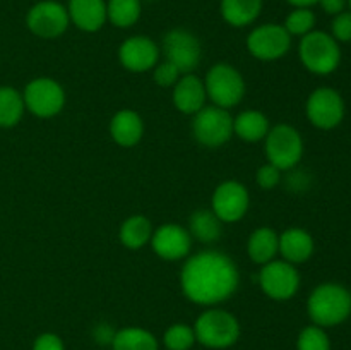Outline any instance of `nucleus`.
Here are the masks:
<instances>
[{
    "mask_svg": "<svg viewBox=\"0 0 351 350\" xmlns=\"http://www.w3.org/2000/svg\"><path fill=\"white\" fill-rule=\"evenodd\" d=\"M195 340L209 349H226L239 340L240 325L233 314L223 309L202 312L194 326Z\"/></svg>",
    "mask_w": 351,
    "mask_h": 350,
    "instance_id": "6",
    "label": "nucleus"
},
{
    "mask_svg": "<svg viewBox=\"0 0 351 350\" xmlns=\"http://www.w3.org/2000/svg\"><path fill=\"white\" fill-rule=\"evenodd\" d=\"M314 247L311 233L298 226H291L280 235V254L291 264H302L311 259Z\"/></svg>",
    "mask_w": 351,
    "mask_h": 350,
    "instance_id": "19",
    "label": "nucleus"
},
{
    "mask_svg": "<svg viewBox=\"0 0 351 350\" xmlns=\"http://www.w3.org/2000/svg\"><path fill=\"white\" fill-rule=\"evenodd\" d=\"M298 350H331L329 336L321 326H307L298 335Z\"/></svg>",
    "mask_w": 351,
    "mask_h": 350,
    "instance_id": "31",
    "label": "nucleus"
},
{
    "mask_svg": "<svg viewBox=\"0 0 351 350\" xmlns=\"http://www.w3.org/2000/svg\"><path fill=\"white\" fill-rule=\"evenodd\" d=\"M291 48V34L283 24L269 23L254 27L247 36V50L259 60H278Z\"/></svg>",
    "mask_w": 351,
    "mask_h": 350,
    "instance_id": "13",
    "label": "nucleus"
},
{
    "mask_svg": "<svg viewBox=\"0 0 351 350\" xmlns=\"http://www.w3.org/2000/svg\"><path fill=\"white\" fill-rule=\"evenodd\" d=\"M187 230L192 239H197L202 244H213L221 237L223 222L213 213V209H197L189 218Z\"/></svg>",
    "mask_w": 351,
    "mask_h": 350,
    "instance_id": "24",
    "label": "nucleus"
},
{
    "mask_svg": "<svg viewBox=\"0 0 351 350\" xmlns=\"http://www.w3.org/2000/svg\"><path fill=\"white\" fill-rule=\"evenodd\" d=\"M346 3H348V5H350V10H351V0H346Z\"/></svg>",
    "mask_w": 351,
    "mask_h": 350,
    "instance_id": "39",
    "label": "nucleus"
},
{
    "mask_svg": "<svg viewBox=\"0 0 351 350\" xmlns=\"http://www.w3.org/2000/svg\"><path fill=\"white\" fill-rule=\"evenodd\" d=\"M331 36L338 43H348L351 41V10L335 16L331 24Z\"/></svg>",
    "mask_w": 351,
    "mask_h": 350,
    "instance_id": "33",
    "label": "nucleus"
},
{
    "mask_svg": "<svg viewBox=\"0 0 351 350\" xmlns=\"http://www.w3.org/2000/svg\"><path fill=\"white\" fill-rule=\"evenodd\" d=\"M153 250L165 261H178L189 256L192 249V237L185 226L177 223H165L153 230L151 235Z\"/></svg>",
    "mask_w": 351,
    "mask_h": 350,
    "instance_id": "15",
    "label": "nucleus"
},
{
    "mask_svg": "<svg viewBox=\"0 0 351 350\" xmlns=\"http://www.w3.org/2000/svg\"><path fill=\"white\" fill-rule=\"evenodd\" d=\"M195 141L206 148H221L233 136V117L219 106H202L192 120Z\"/></svg>",
    "mask_w": 351,
    "mask_h": 350,
    "instance_id": "7",
    "label": "nucleus"
},
{
    "mask_svg": "<svg viewBox=\"0 0 351 350\" xmlns=\"http://www.w3.org/2000/svg\"><path fill=\"white\" fill-rule=\"evenodd\" d=\"M345 100L335 88L322 86L311 93L305 105V113L311 124L317 129L331 130L345 119Z\"/></svg>",
    "mask_w": 351,
    "mask_h": 350,
    "instance_id": "9",
    "label": "nucleus"
},
{
    "mask_svg": "<svg viewBox=\"0 0 351 350\" xmlns=\"http://www.w3.org/2000/svg\"><path fill=\"white\" fill-rule=\"evenodd\" d=\"M267 163L283 170H291L304 156V139L293 126L278 124L264 137Z\"/></svg>",
    "mask_w": 351,
    "mask_h": 350,
    "instance_id": "5",
    "label": "nucleus"
},
{
    "mask_svg": "<svg viewBox=\"0 0 351 350\" xmlns=\"http://www.w3.org/2000/svg\"><path fill=\"white\" fill-rule=\"evenodd\" d=\"M117 331H112L108 325H101L95 329V338L98 340L99 343H112L113 336H115Z\"/></svg>",
    "mask_w": 351,
    "mask_h": 350,
    "instance_id": "37",
    "label": "nucleus"
},
{
    "mask_svg": "<svg viewBox=\"0 0 351 350\" xmlns=\"http://www.w3.org/2000/svg\"><path fill=\"white\" fill-rule=\"evenodd\" d=\"M154 82H156L158 86H161V88H170V86H175L177 84L178 79L182 78V72L178 71L177 67H175L173 64H170L168 60L165 62H158L156 67H154Z\"/></svg>",
    "mask_w": 351,
    "mask_h": 350,
    "instance_id": "32",
    "label": "nucleus"
},
{
    "mask_svg": "<svg viewBox=\"0 0 351 350\" xmlns=\"http://www.w3.org/2000/svg\"><path fill=\"white\" fill-rule=\"evenodd\" d=\"M269 120L263 112L257 110H245L233 119V134L247 143L263 141L269 132Z\"/></svg>",
    "mask_w": 351,
    "mask_h": 350,
    "instance_id": "23",
    "label": "nucleus"
},
{
    "mask_svg": "<svg viewBox=\"0 0 351 350\" xmlns=\"http://www.w3.org/2000/svg\"><path fill=\"white\" fill-rule=\"evenodd\" d=\"M259 285L273 301H288L300 288V273L295 264L285 259H273L263 264L259 271Z\"/></svg>",
    "mask_w": 351,
    "mask_h": 350,
    "instance_id": "12",
    "label": "nucleus"
},
{
    "mask_svg": "<svg viewBox=\"0 0 351 350\" xmlns=\"http://www.w3.org/2000/svg\"><path fill=\"white\" fill-rule=\"evenodd\" d=\"M204 81L195 74H182L177 84L173 86V103L178 112L185 115H195L202 106H206Z\"/></svg>",
    "mask_w": 351,
    "mask_h": 350,
    "instance_id": "18",
    "label": "nucleus"
},
{
    "mask_svg": "<svg viewBox=\"0 0 351 350\" xmlns=\"http://www.w3.org/2000/svg\"><path fill=\"white\" fill-rule=\"evenodd\" d=\"M264 0H221L219 10L225 23L233 27H245L261 16Z\"/></svg>",
    "mask_w": 351,
    "mask_h": 350,
    "instance_id": "22",
    "label": "nucleus"
},
{
    "mask_svg": "<svg viewBox=\"0 0 351 350\" xmlns=\"http://www.w3.org/2000/svg\"><path fill=\"white\" fill-rule=\"evenodd\" d=\"M143 12V2L141 0H108L106 2V21L115 27L134 26L139 21Z\"/></svg>",
    "mask_w": 351,
    "mask_h": 350,
    "instance_id": "26",
    "label": "nucleus"
},
{
    "mask_svg": "<svg viewBox=\"0 0 351 350\" xmlns=\"http://www.w3.org/2000/svg\"><path fill=\"white\" fill-rule=\"evenodd\" d=\"M298 55L305 69L317 75L331 74L341 62L339 43L326 31H311L302 36Z\"/></svg>",
    "mask_w": 351,
    "mask_h": 350,
    "instance_id": "3",
    "label": "nucleus"
},
{
    "mask_svg": "<svg viewBox=\"0 0 351 350\" xmlns=\"http://www.w3.org/2000/svg\"><path fill=\"white\" fill-rule=\"evenodd\" d=\"M27 30L38 38L53 40L62 36L67 31L71 19H69L67 7L62 5L57 0H41L34 3L26 16Z\"/></svg>",
    "mask_w": 351,
    "mask_h": 350,
    "instance_id": "11",
    "label": "nucleus"
},
{
    "mask_svg": "<svg viewBox=\"0 0 351 350\" xmlns=\"http://www.w3.org/2000/svg\"><path fill=\"white\" fill-rule=\"evenodd\" d=\"M69 19L86 33H96L106 23V2L105 0H69Z\"/></svg>",
    "mask_w": 351,
    "mask_h": 350,
    "instance_id": "17",
    "label": "nucleus"
},
{
    "mask_svg": "<svg viewBox=\"0 0 351 350\" xmlns=\"http://www.w3.org/2000/svg\"><path fill=\"white\" fill-rule=\"evenodd\" d=\"M290 5H293L295 9L297 7H304V9H311L312 5H315V3H319V0H287Z\"/></svg>",
    "mask_w": 351,
    "mask_h": 350,
    "instance_id": "38",
    "label": "nucleus"
},
{
    "mask_svg": "<svg viewBox=\"0 0 351 350\" xmlns=\"http://www.w3.org/2000/svg\"><path fill=\"white\" fill-rule=\"evenodd\" d=\"M24 106L40 119H50L65 106V91L55 79H33L24 89Z\"/></svg>",
    "mask_w": 351,
    "mask_h": 350,
    "instance_id": "10",
    "label": "nucleus"
},
{
    "mask_svg": "<svg viewBox=\"0 0 351 350\" xmlns=\"http://www.w3.org/2000/svg\"><path fill=\"white\" fill-rule=\"evenodd\" d=\"M249 206V191L237 180L223 182L213 192L211 209L223 223H235L242 220Z\"/></svg>",
    "mask_w": 351,
    "mask_h": 350,
    "instance_id": "14",
    "label": "nucleus"
},
{
    "mask_svg": "<svg viewBox=\"0 0 351 350\" xmlns=\"http://www.w3.org/2000/svg\"><path fill=\"white\" fill-rule=\"evenodd\" d=\"M195 342L194 328L187 325H173L165 333V345L168 350H189Z\"/></svg>",
    "mask_w": 351,
    "mask_h": 350,
    "instance_id": "30",
    "label": "nucleus"
},
{
    "mask_svg": "<svg viewBox=\"0 0 351 350\" xmlns=\"http://www.w3.org/2000/svg\"><path fill=\"white\" fill-rule=\"evenodd\" d=\"M113 350H158V342L147 329L123 328L113 336Z\"/></svg>",
    "mask_w": 351,
    "mask_h": 350,
    "instance_id": "27",
    "label": "nucleus"
},
{
    "mask_svg": "<svg viewBox=\"0 0 351 350\" xmlns=\"http://www.w3.org/2000/svg\"><path fill=\"white\" fill-rule=\"evenodd\" d=\"M319 5L322 7L326 14H331V16H338V14L345 12V7L348 5L346 0H319Z\"/></svg>",
    "mask_w": 351,
    "mask_h": 350,
    "instance_id": "36",
    "label": "nucleus"
},
{
    "mask_svg": "<svg viewBox=\"0 0 351 350\" xmlns=\"http://www.w3.org/2000/svg\"><path fill=\"white\" fill-rule=\"evenodd\" d=\"M240 273L235 261L218 249L195 253L184 263L180 273L182 292L199 305H216L237 292Z\"/></svg>",
    "mask_w": 351,
    "mask_h": 350,
    "instance_id": "1",
    "label": "nucleus"
},
{
    "mask_svg": "<svg viewBox=\"0 0 351 350\" xmlns=\"http://www.w3.org/2000/svg\"><path fill=\"white\" fill-rule=\"evenodd\" d=\"M247 253L254 263H269L280 253V235L269 226L256 229L250 233L249 242H247Z\"/></svg>",
    "mask_w": 351,
    "mask_h": 350,
    "instance_id": "21",
    "label": "nucleus"
},
{
    "mask_svg": "<svg viewBox=\"0 0 351 350\" xmlns=\"http://www.w3.org/2000/svg\"><path fill=\"white\" fill-rule=\"evenodd\" d=\"M256 180H257V184H259L261 189H264V191H271V189H274L280 185L281 170L271 163L263 165V167L257 170Z\"/></svg>",
    "mask_w": 351,
    "mask_h": 350,
    "instance_id": "34",
    "label": "nucleus"
},
{
    "mask_svg": "<svg viewBox=\"0 0 351 350\" xmlns=\"http://www.w3.org/2000/svg\"><path fill=\"white\" fill-rule=\"evenodd\" d=\"M110 134L117 144L132 148L143 139L144 122L134 110H120L110 120Z\"/></svg>",
    "mask_w": 351,
    "mask_h": 350,
    "instance_id": "20",
    "label": "nucleus"
},
{
    "mask_svg": "<svg viewBox=\"0 0 351 350\" xmlns=\"http://www.w3.org/2000/svg\"><path fill=\"white\" fill-rule=\"evenodd\" d=\"M165 60L173 64L182 74H191L199 67L202 58V47L199 38L184 27H173L163 36L161 43Z\"/></svg>",
    "mask_w": 351,
    "mask_h": 350,
    "instance_id": "8",
    "label": "nucleus"
},
{
    "mask_svg": "<svg viewBox=\"0 0 351 350\" xmlns=\"http://www.w3.org/2000/svg\"><path fill=\"white\" fill-rule=\"evenodd\" d=\"M312 321L321 328L341 325L351 314V292L339 283H321L312 290L307 301Z\"/></svg>",
    "mask_w": 351,
    "mask_h": 350,
    "instance_id": "2",
    "label": "nucleus"
},
{
    "mask_svg": "<svg viewBox=\"0 0 351 350\" xmlns=\"http://www.w3.org/2000/svg\"><path fill=\"white\" fill-rule=\"evenodd\" d=\"M283 26L291 36H305L307 33L314 31L315 14L312 12L311 9L297 7V9H293L290 14H288Z\"/></svg>",
    "mask_w": 351,
    "mask_h": 350,
    "instance_id": "29",
    "label": "nucleus"
},
{
    "mask_svg": "<svg viewBox=\"0 0 351 350\" xmlns=\"http://www.w3.org/2000/svg\"><path fill=\"white\" fill-rule=\"evenodd\" d=\"M120 64L130 72H146L156 67L160 60V47L149 36L136 34L120 45Z\"/></svg>",
    "mask_w": 351,
    "mask_h": 350,
    "instance_id": "16",
    "label": "nucleus"
},
{
    "mask_svg": "<svg viewBox=\"0 0 351 350\" xmlns=\"http://www.w3.org/2000/svg\"><path fill=\"white\" fill-rule=\"evenodd\" d=\"M24 98L17 89L3 86L0 88V127H12L24 113Z\"/></svg>",
    "mask_w": 351,
    "mask_h": 350,
    "instance_id": "28",
    "label": "nucleus"
},
{
    "mask_svg": "<svg viewBox=\"0 0 351 350\" xmlns=\"http://www.w3.org/2000/svg\"><path fill=\"white\" fill-rule=\"evenodd\" d=\"M204 88L213 105L225 110L237 106L245 96L243 75L233 65L225 64V62L209 69L204 79Z\"/></svg>",
    "mask_w": 351,
    "mask_h": 350,
    "instance_id": "4",
    "label": "nucleus"
},
{
    "mask_svg": "<svg viewBox=\"0 0 351 350\" xmlns=\"http://www.w3.org/2000/svg\"><path fill=\"white\" fill-rule=\"evenodd\" d=\"M33 350H64V343L53 333H43L36 338Z\"/></svg>",
    "mask_w": 351,
    "mask_h": 350,
    "instance_id": "35",
    "label": "nucleus"
},
{
    "mask_svg": "<svg viewBox=\"0 0 351 350\" xmlns=\"http://www.w3.org/2000/svg\"><path fill=\"white\" fill-rule=\"evenodd\" d=\"M120 242L127 247V249L137 250L141 247L146 246L153 235V225L149 220L143 215L129 216L125 222L120 226Z\"/></svg>",
    "mask_w": 351,
    "mask_h": 350,
    "instance_id": "25",
    "label": "nucleus"
},
{
    "mask_svg": "<svg viewBox=\"0 0 351 350\" xmlns=\"http://www.w3.org/2000/svg\"><path fill=\"white\" fill-rule=\"evenodd\" d=\"M141 2H143V0H141Z\"/></svg>",
    "mask_w": 351,
    "mask_h": 350,
    "instance_id": "40",
    "label": "nucleus"
}]
</instances>
